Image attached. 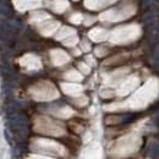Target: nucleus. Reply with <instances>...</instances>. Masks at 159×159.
Returning <instances> with one entry per match:
<instances>
[{"mask_svg": "<svg viewBox=\"0 0 159 159\" xmlns=\"http://www.w3.org/2000/svg\"><path fill=\"white\" fill-rule=\"evenodd\" d=\"M153 59H154V63L159 66V45L156 47L154 49V54H153Z\"/></svg>", "mask_w": 159, "mask_h": 159, "instance_id": "obj_1", "label": "nucleus"}, {"mask_svg": "<svg viewBox=\"0 0 159 159\" xmlns=\"http://www.w3.org/2000/svg\"><path fill=\"white\" fill-rule=\"evenodd\" d=\"M4 136H5V138H6V141L10 143V145H11V140H10V136H9V132L6 131V130H5L4 131Z\"/></svg>", "mask_w": 159, "mask_h": 159, "instance_id": "obj_2", "label": "nucleus"}]
</instances>
